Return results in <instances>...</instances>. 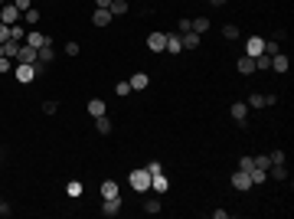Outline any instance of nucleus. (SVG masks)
Listing matches in <instances>:
<instances>
[{"label":"nucleus","mask_w":294,"mask_h":219,"mask_svg":"<svg viewBox=\"0 0 294 219\" xmlns=\"http://www.w3.org/2000/svg\"><path fill=\"white\" fill-rule=\"evenodd\" d=\"M128 183H131V190H137V193H147V190H151V174H147V167H137V170H131Z\"/></svg>","instance_id":"nucleus-1"},{"label":"nucleus","mask_w":294,"mask_h":219,"mask_svg":"<svg viewBox=\"0 0 294 219\" xmlns=\"http://www.w3.org/2000/svg\"><path fill=\"white\" fill-rule=\"evenodd\" d=\"M0 23H7V26H13V23H20V10H17V3H13V0H7V3H0Z\"/></svg>","instance_id":"nucleus-2"},{"label":"nucleus","mask_w":294,"mask_h":219,"mask_svg":"<svg viewBox=\"0 0 294 219\" xmlns=\"http://www.w3.org/2000/svg\"><path fill=\"white\" fill-rule=\"evenodd\" d=\"M13 76H17V82H23V85H30L33 79H36V66H30V62H17V69H13Z\"/></svg>","instance_id":"nucleus-3"},{"label":"nucleus","mask_w":294,"mask_h":219,"mask_svg":"<svg viewBox=\"0 0 294 219\" xmlns=\"http://www.w3.org/2000/svg\"><path fill=\"white\" fill-rule=\"evenodd\" d=\"M147 49H151V53H163V49H167V33H160V30L151 33L147 36Z\"/></svg>","instance_id":"nucleus-4"},{"label":"nucleus","mask_w":294,"mask_h":219,"mask_svg":"<svg viewBox=\"0 0 294 219\" xmlns=\"http://www.w3.org/2000/svg\"><path fill=\"white\" fill-rule=\"evenodd\" d=\"M261 53H265V40H261V36H249V40H245V56L255 59V56H261Z\"/></svg>","instance_id":"nucleus-5"},{"label":"nucleus","mask_w":294,"mask_h":219,"mask_svg":"<svg viewBox=\"0 0 294 219\" xmlns=\"http://www.w3.org/2000/svg\"><path fill=\"white\" fill-rule=\"evenodd\" d=\"M46 43H53V40L46 33H39V30H30V33H26V46H33V49H43Z\"/></svg>","instance_id":"nucleus-6"},{"label":"nucleus","mask_w":294,"mask_h":219,"mask_svg":"<svg viewBox=\"0 0 294 219\" xmlns=\"http://www.w3.org/2000/svg\"><path fill=\"white\" fill-rule=\"evenodd\" d=\"M232 186H235V190H252V177H249V170H235V174H232Z\"/></svg>","instance_id":"nucleus-7"},{"label":"nucleus","mask_w":294,"mask_h":219,"mask_svg":"<svg viewBox=\"0 0 294 219\" xmlns=\"http://www.w3.org/2000/svg\"><path fill=\"white\" fill-rule=\"evenodd\" d=\"M128 82H131V92H144V88L151 85V76H147V72H134Z\"/></svg>","instance_id":"nucleus-8"},{"label":"nucleus","mask_w":294,"mask_h":219,"mask_svg":"<svg viewBox=\"0 0 294 219\" xmlns=\"http://www.w3.org/2000/svg\"><path fill=\"white\" fill-rule=\"evenodd\" d=\"M13 59H17V62H36V49H33V46H26V43H20V49H17V56H13Z\"/></svg>","instance_id":"nucleus-9"},{"label":"nucleus","mask_w":294,"mask_h":219,"mask_svg":"<svg viewBox=\"0 0 294 219\" xmlns=\"http://www.w3.org/2000/svg\"><path fill=\"white\" fill-rule=\"evenodd\" d=\"M235 69H239L242 76H252V72H255V59H252V56H245V53H242L239 59H235Z\"/></svg>","instance_id":"nucleus-10"},{"label":"nucleus","mask_w":294,"mask_h":219,"mask_svg":"<svg viewBox=\"0 0 294 219\" xmlns=\"http://www.w3.org/2000/svg\"><path fill=\"white\" fill-rule=\"evenodd\" d=\"M151 190L160 197V193H167V190H170V180H167L163 174H154V177H151Z\"/></svg>","instance_id":"nucleus-11"},{"label":"nucleus","mask_w":294,"mask_h":219,"mask_svg":"<svg viewBox=\"0 0 294 219\" xmlns=\"http://www.w3.org/2000/svg\"><path fill=\"white\" fill-rule=\"evenodd\" d=\"M101 213H105V216H118L121 213V197H108L101 203Z\"/></svg>","instance_id":"nucleus-12"},{"label":"nucleus","mask_w":294,"mask_h":219,"mask_svg":"<svg viewBox=\"0 0 294 219\" xmlns=\"http://www.w3.org/2000/svg\"><path fill=\"white\" fill-rule=\"evenodd\" d=\"M272 69L274 72H288V69H291V59H288L284 53H274L272 56Z\"/></svg>","instance_id":"nucleus-13"},{"label":"nucleus","mask_w":294,"mask_h":219,"mask_svg":"<svg viewBox=\"0 0 294 219\" xmlns=\"http://www.w3.org/2000/svg\"><path fill=\"white\" fill-rule=\"evenodd\" d=\"M199 40H203V36H199V33H193V30L180 33V43H183V49H196V46H199Z\"/></svg>","instance_id":"nucleus-14"},{"label":"nucleus","mask_w":294,"mask_h":219,"mask_svg":"<svg viewBox=\"0 0 294 219\" xmlns=\"http://www.w3.org/2000/svg\"><path fill=\"white\" fill-rule=\"evenodd\" d=\"M56 59V53H53V43H46L43 49H36V62H43V66H49Z\"/></svg>","instance_id":"nucleus-15"},{"label":"nucleus","mask_w":294,"mask_h":219,"mask_svg":"<svg viewBox=\"0 0 294 219\" xmlns=\"http://www.w3.org/2000/svg\"><path fill=\"white\" fill-rule=\"evenodd\" d=\"M163 53H183V43H180V33H167V49Z\"/></svg>","instance_id":"nucleus-16"},{"label":"nucleus","mask_w":294,"mask_h":219,"mask_svg":"<svg viewBox=\"0 0 294 219\" xmlns=\"http://www.w3.org/2000/svg\"><path fill=\"white\" fill-rule=\"evenodd\" d=\"M108 197H121V190H118L115 180H105V183H101V199H108Z\"/></svg>","instance_id":"nucleus-17"},{"label":"nucleus","mask_w":294,"mask_h":219,"mask_svg":"<svg viewBox=\"0 0 294 219\" xmlns=\"http://www.w3.org/2000/svg\"><path fill=\"white\" fill-rule=\"evenodd\" d=\"M190 30H193V33H199V36L209 33V20H206V17H196V20H190Z\"/></svg>","instance_id":"nucleus-18"},{"label":"nucleus","mask_w":294,"mask_h":219,"mask_svg":"<svg viewBox=\"0 0 294 219\" xmlns=\"http://www.w3.org/2000/svg\"><path fill=\"white\" fill-rule=\"evenodd\" d=\"M88 115H92V118H101V115H105V99H92L88 101Z\"/></svg>","instance_id":"nucleus-19"},{"label":"nucleus","mask_w":294,"mask_h":219,"mask_svg":"<svg viewBox=\"0 0 294 219\" xmlns=\"http://www.w3.org/2000/svg\"><path fill=\"white\" fill-rule=\"evenodd\" d=\"M232 118L242 124V121L249 118V105H245V101H235V105H232Z\"/></svg>","instance_id":"nucleus-20"},{"label":"nucleus","mask_w":294,"mask_h":219,"mask_svg":"<svg viewBox=\"0 0 294 219\" xmlns=\"http://www.w3.org/2000/svg\"><path fill=\"white\" fill-rule=\"evenodd\" d=\"M92 23H95V26H108L111 23V10H95L92 13Z\"/></svg>","instance_id":"nucleus-21"},{"label":"nucleus","mask_w":294,"mask_h":219,"mask_svg":"<svg viewBox=\"0 0 294 219\" xmlns=\"http://www.w3.org/2000/svg\"><path fill=\"white\" fill-rule=\"evenodd\" d=\"M268 69H272V56H255V72H268Z\"/></svg>","instance_id":"nucleus-22"},{"label":"nucleus","mask_w":294,"mask_h":219,"mask_svg":"<svg viewBox=\"0 0 294 219\" xmlns=\"http://www.w3.org/2000/svg\"><path fill=\"white\" fill-rule=\"evenodd\" d=\"M10 40H13V43H26V30H23L20 23H13V26H10Z\"/></svg>","instance_id":"nucleus-23"},{"label":"nucleus","mask_w":294,"mask_h":219,"mask_svg":"<svg viewBox=\"0 0 294 219\" xmlns=\"http://www.w3.org/2000/svg\"><path fill=\"white\" fill-rule=\"evenodd\" d=\"M111 17H124V13H128V3H124V0H111Z\"/></svg>","instance_id":"nucleus-24"},{"label":"nucleus","mask_w":294,"mask_h":219,"mask_svg":"<svg viewBox=\"0 0 294 219\" xmlns=\"http://www.w3.org/2000/svg\"><path fill=\"white\" fill-rule=\"evenodd\" d=\"M95 131H101V134H111V121H108V115L95 118Z\"/></svg>","instance_id":"nucleus-25"},{"label":"nucleus","mask_w":294,"mask_h":219,"mask_svg":"<svg viewBox=\"0 0 294 219\" xmlns=\"http://www.w3.org/2000/svg\"><path fill=\"white\" fill-rule=\"evenodd\" d=\"M144 213H151V216H157V213H160V199H144Z\"/></svg>","instance_id":"nucleus-26"},{"label":"nucleus","mask_w":294,"mask_h":219,"mask_svg":"<svg viewBox=\"0 0 294 219\" xmlns=\"http://www.w3.org/2000/svg\"><path fill=\"white\" fill-rule=\"evenodd\" d=\"M0 46H3V56H7V59H13L17 49H20V43H13V40H7V43H0Z\"/></svg>","instance_id":"nucleus-27"},{"label":"nucleus","mask_w":294,"mask_h":219,"mask_svg":"<svg viewBox=\"0 0 294 219\" xmlns=\"http://www.w3.org/2000/svg\"><path fill=\"white\" fill-rule=\"evenodd\" d=\"M268 174H272L274 180H284V177H288V170H284V164H272V167H268Z\"/></svg>","instance_id":"nucleus-28"},{"label":"nucleus","mask_w":294,"mask_h":219,"mask_svg":"<svg viewBox=\"0 0 294 219\" xmlns=\"http://www.w3.org/2000/svg\"><path fill=\"white\" fill-rule=\"evenodd\" d=\"M245 105H249V108H265V95H258V92H255V95H249V101H245Z\"/></svg>","instance_id":"nucleus-29"},{"label":"nucleus","mask_w":294,"mask_h":219,"mask_svg":"<svg viewBox=\"0 0 294 219\" xmlns=\"http://www.w3.org/2000/svg\"><path fill=\"white\" fill-rule=\"evenodd\" d=\"M82 190H85V186L78 183V180H72V183L65 186V193H69V197H82Z\"/></svg>","instance_id":"nucleus-30"},{"label":"nucleus","mask_w":294,"mask_h":219,"mask_svg":"<svg viewBox=\"0 0 294 219\" xmlns=\"http://www.w3.org/2000/svg\"><path fill=\"white\" fill-rule=\"evenodd\" d=\"M222 36H226V40H235V36H239V26H235V23H226V26H222Z\"/></svg>","instance_id":"nucleus-31"},{"label":"nucleus","mask_w":294,"mask_h":219,"mask_svg":"<svg viewBox=\"0 0 294 219\" xmlns=\"http://www.w3.org/2000/svg\"><path fill=\"white\" fill-rule=\"evenodd\" d=\"M274 53H281L278 40H265V56H274Z\"/></svg>","instance_id":"nucleus-32"},{"label":"nucleus","mask_w":294,"mask_h":219,"mask_svg":"<svg viewBox=\"0 0 294 219\" xmlns=\"http://www.w3.org/2000/svg\"><path fill=\"white\" fill-rule=\"evenodd\" d=\"M268 160H272V164H284L288 157H284V151H272V154H268Z\"/></svg>","instance_id":"nucleus-33"},{"label":"nucleus","mask_w":294,"mask_h":219,"mask_svg":"<svg viewBox=\"0 0 294 219\" xmlns=\"http://www.w3.org/2000/svg\"><path fill=\"white\" fill-rule=\"evenodd\" d=\"M255 167V157H239V170H252Z\"/></svg>","instance_id":"nucleus-34"},{"label":"nucleus","mask_w":294,"mask_h":219,"mask_svg":"<svg viewBox=\"0 0 294 219\" xmlns=\"http://www.w3.org/2000/svg\"><path fill=\"white\" fill-rule=\"evenodd\" d=\"M255 167H258V170H265V174H268V167H272V160H268V157H255Z\"/></svg>","instance_id":"nucleus-35"},{"label":"nucleus","mask_w":294,"mask_h":219,"mask_svg":"<svg viewBox=\"0 0 294 219\" xmlns=\"http://www.w3.org/2000/svg\"><path fill=\"white\" fill-rule=\"evenodd\" d=\"M147 174H163V167H160V160H151V164H147Z\"/></svg>","instance_id":"nucleus-36"},{"label":"nucleus","mask_w":294,"mask_h":219,"mask_svg":"<svg viewBox=\"0 0 294 219\" xmlns=\"http://www.w3.org/2000/svg\"><path fill=\"white\" fill-rule=\"evenodd\" d=\"M26 23H39V10H36V7L26 10Z\"/></svg>","instance_id":"nucleus-37"},{"label":"nucleus","mask_w":294,"mask_h":219,"mask_svg":"<svg viewBox=\"0 0 294 219\" xmlns=\"http://www.w3.org/2000/svg\"><path fill=\"white\" fill-rule=\"evenodd\" d=\"M13 3H17V10H20V13H26L33 7V0H13Z\"/></svg>","instance_id":"nucleus-38"},{"label":"nucleus","mask_w":294,"mask_h":219,"mask_svg":"<svg viewBox=\"0 0 294 219\" xmlns=\"http://www.w3.org/2000/svg\"><path fill=\"white\" fill-rule=\"evenodd\" d=\"M7 40H10V26H7V23H0V43H7Z\"/></svg>","instance_id":"nucleus-39"},{"label":"nucleus","mask_w":294,"mask_h":219,"mask_svg":"<svg viewBox=\"0 0 294 219\" xmlns=\"http://www.w3.org/2000/svg\"><path fill=\"white\" fill-rule=\"evenodd\" d=\"M115 92H118V95H128V92H131V82H118V85H115Z\"/></svg>","instance_id":"nucleus-40"},{"label":"nucleus","mask_w":294,"mask_h":219,"mask_svg":"<svg viewBox=\"0 0 294 219\" xmlns=\"http://www.w3.org/2000/svg\"><path fill=\"white\" fill-rule=\"evenodd\" d=\"M56 108H59L56 101H43V111H46V115H56Z\"/></svg>","instance_id":"nucleus-41"},{"label":"nucleus","mask_w":294,"mask_h":219,"mask_svg":"<svg viewBox=\"0 0 294 219\" xmlns=\"http://www.w3.org/2000/svg\"><path fill=\"white\" fill-rule=\"evenodd\" d=\"M0 72H10V59L7 56H0Z\"/></svg>","instance_id":"nucleus-42"},{"label":"nucleus","mask_w":294,"mask_h":219,"mask_svg":"<svg viewBox=\"0 0 294 219\" xmlns=\"http://www.w3.org/2000/svg\"><path fill=\"white\" fill-rule=\"evenodd\" d=\"M95 7H98V10H108V7H111V0H95Z\"/></svg>","instance_id":"nucleus-43"},{"label":"nucleus","mask_w":294,"mask_h":219,"mask_svg":"<svg viewBox=\"0 0 294 219\" xmlns=\"http://www.w3.org/2000/svg\"><path fill=\"white\" fill-rule=\"evenodd\" d=\"M0 216H10V206H7L3 199H0Z\"/></svg>","instance_id":"nucleus-44"},{"label":"nucleus","mask_w":294,"mask_h":219,"mask_svg":"<svg viewBox=\"0 0 294 219\" xmlns=\"http://www.w3.org/2000/svg\"><path fill=\"white\" fill-rule=\"evenodd\" d=\"M209 3H216V7H222V3H229V0H209Z\"/></svg>","instance_id":"nucleus-45"},{"label":"nucleus","mask_w":294,"mask_h":219,"mask_svg":"<svg viewBox=\"0 0 294 219\" xmlns=\"http://www.w3.org/2000/svg\"><path fill=\"white\" fill-rule=\"evenodd\" d=\"M0 56H3V46H0Z\"/></svg>","instance_id":"nucleus-46"},{"label":"nucleus","mask_w":294,"mask_h":219,"mask_svg":"<svg viewBox=\"0 0 294 219\" xmlns=\"http://www.w3.org/2000/svg\"><path fill=\"white\" fill-rule=\"evenodd\" d=\"M0 3H7V0H0Z\"/></svg>","instance_id":"nucleus-47"},{"label":"nucleus","mask_w":294,"mask_h":219,"mask_svg":"<svg viewBox=\"0 0 294 219\" xmlns=\"http://www.w3.org/2000/svg\"><path fill=\"white\" fill-rule=\"evenodd\" d=\"M203 3H209V0H203Z\"/></svg>","instance_id":"nucleus-48"}]
</instances>
